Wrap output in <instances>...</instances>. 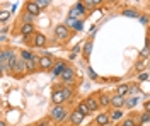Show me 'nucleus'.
I'll return each mask as SVG.
<instances>
[{
    "instance_id": "obj_1",
    "label": "nucleus",
    "mask_w": 150,
    "mask_h": 126,
    "mask_svg": "<svg viewBox=\"0 0 150 126\" xmlns=\"http://www.w3.org/2000/svg\"><path fill=\"white\" fill-rule=\"evenodd\" d=\"M51 118L55 119L56 123H62V121H65L67 118V109L62 104H55V107L51 109Z\"/></svg>"
},
{
    "instance_id": "obj_2",
    "label": "nucleus",
    "mask_w": 150,
    "mask_h": 126,
    "mask_svg": "<svg viewBox=\"0 0 150 126\" xmlns=\"http://www.w3.org/2000/svg\"><path fill=\"white\" fill-rule=\"evenodd\" d=\"M85 10H87V7H85L82 2H77L74 7L70 9V12H68V17H74V19H79L82 14H85Z\"/></svg>"
},
{
    "instance_id": "obj_3",
    "label": "nucleus",
    "mask_w": 150,
    "mask_h": 126,
    "mask_svg": "<svg viewBox=\"0 0 150 126\" xmlns=\"http://www.w3.org/2000/svg\"><path fill=\"white\" fill-rule=\"evenodd\" d=\"M55 36L58 39H67L70 36V29H68V26L67 24H60V26H56L55 27Z\"/></svg>"
},
{
    "instance_id": "obj_4",
    "label": "nucleus",
    "mask_w": 150,
    "mask_h": 126,
    "mask_svg": "<svg viewBox=\"0 0 150 126\" xmlns=\"http://www.w3.org/2000/svg\"><path fill=\"white\" fill-rule=\"evenodd\" d=\"M60 77L63 78V82H67V84H72L75 80V72H74V68L72 67H67L63 72H62V75Z\"/></svg>"
},
{
    "instance_id": "obj_5",
    "label": "nucleus",
    "mask_w": 150,
    "mask_h": 126,
    "mask_svg": "<svg viewBox=\"0 0 150 126\" xmlns=\"http://www.w3.org/2000/svg\"><path fill=\"white\" fill-rule=\"evenodd\" d=\"M41 7L36 4V0H31V2H26V12L29 14H33V15H39V12H41Z\"/></svg>"
},
{
    "instance_id": "obj_6",
    "label": "nucleus",
    "mask_w": 150,
    "mask_h": 126,
    "mask_svg": "<svg viewBox=\"0 0 150 126\" xmlns=\"http://www.w3.org/2000/svg\"><path fill=\"white\" fill-rule=\"evenodd\" d=\"M51 101H53V104H63V102L67 101V99H65V94H63V90H62V89H56V90H53Z\"/></svg>"
},
{
    "instance_id": "obj_7",
    "label": "nucleus",
    "mask_w": 150,
    "mask_h": 126,
    "mask_svg": "<svg viewBox=\"0 0 150 126\" xmlns=\"http://www.w3.org/2000/svg\"><path fill=\"white\" fill-rule=\"evenodd\" d=\"M53 67V60L50 55H43V56H39V68H43V70H48V68Z\"/></svg>"
},
{
    "instance_id": "obj_8",
    "label": "nucleus",
    "mask_w": 150,
    "mask_h": 126,
    "mask_svg": "<svg viewBox=\"0 0 150 126\" xmlns=\"http://www.w3.org/2000/svg\"><path fill=\"white\" fill-rule=\"evenodd\" d=\"M84 118L85 116L80 113V111H79V109H75L74 113L70 114V123H72V125H75V126H79L82 121H84Z\"/></svg>"
},
{
    "instance_id": "obj_9",
    "label": "nucleus",
    "mask_w": 150,
    "mask_h": 126,
    "mask_svg": "<svg viewBox=\"0 0 150 126\" xmlns=\"http://www.w3.org/2000/svg\"><path fill=\"white\" fill-rule=\"evenodd\" d=\"M26 61V70H29V72H33V70H36V67H39V56H33L31 60H24Z\"/></svg>"
},
{
    "instance_id": "obj_10",
    "label": "nucleus",
    "mask_w": 150,
    "mask_h": 126,
    "mask_svg": "<svg viewBox=\"0 0 150 126\" xmlns=\"http://www.w3.org/2000/svg\"><path fill=\"white\" fill-rule=\"evenodd\" d=\"M33 44L38 46V48L45 46V44H46V36L41 34V32H36V34H34V39H33Z\"/></svg>"
},
{
    "instance_id": "obj_11",
    "label": "nucleus",
    "mask_w": 150,
    "mask_h": 126,
    "mask_svg": "<svg viewBox=\"0 0 150 126\" xmlns=\"http://www.w3.org/2000/svg\"><path fill=\"white\" fill-rule=\"evenodd\" d=\"M14 55H16V53H14L12 49H9V48L2 49V55H0V63H7V61H9Z\"/></svg>"
},
{
    "instance_id": "obj_12",
    "label": "nucleus",
    "mask_w": 150,
    "mask_h": 126,
    "mask_svg": "<svg viewBox=\"0 0 150 126\" xmlns=\"http://www.w3.org/2000/svg\"><path fill=\"white\" fill-rule=\"evenodd\" d=\"M123 104H125V96H121V94H116V96H112V101H111V106H112V107L120 109Z\"/></svg>"
},
{
    "instance_id": "obj_13",
    "label": "nucleus",
    "mask_w": 150,
    "mask_h": 126,
    "mask_svg": "<svg viewBox=\"0 0 150 126\" xmlns=\"http://www.w3.org/2000/svg\"><path fill=\"white\" fill-rule=\"evenodd\" d=\"M67 68V63L65 61H56L55 65H53V75H62V72H63V70H65Z\"/></svg>"
},
{
    "instance_id": "obj_14",
    "label": "nucleus",
    "mask_w": 150,
    "mask_h": 126,
    "mask_svg": "<svg viewBox=\"0 0 150 126\" xmlns=\"http://www.w3.org/2000/svg\"><path fill=\"white\" fill-rule=\"evenodd\" d=\"M109 119H111V116L108 114V113H103V114H99V116L96 118V123L99 126H106L108 123H109Z\"/></svg>"
},
{
    "instance_id": "obj_15",
    "label": "nucleus",
    "mask_w": 150,
    "mask_h": 126,
    "mask_svg": "<svg viewBox=\"0 0 150 126\" xmlns=\"http://www.w3.org/2000/svg\"><path fill=\"white\" fill-rule=\"evenodd\" d=\"M85 102H87V106H89L91 111H96V109H99V106H101V104H99V99H94L92 96L87 97V99H85Z\"/></svg>"
},
{
    "instance_id": "obj_16",
    "label": "nucleus",
    "mask_w": 150,
    "mask_h": 126,
    "mask_svg": "<svg viewBox=\"0 0 150 126\" xmlns=\"http://www.w3.org/2000/svg\"><path fill=\"white\" fill-rule=\"evenodd\" d=\"M111 101H112V96H109V94H101L99 96V104L103 107L111 106Z\"/></svg>"
},
{
    "instance_id": "obj_17",
    "label": "nucleus",
    "mask_w": 150,
    "mask_h": 126,
    "mask_svg": "<svg viewBox=\"0 0 150 126\" xmlns=\"http://www.w3.org/2000/svg\"><path fill=\"white\" fill-rule=\"evenodd\" d=\"M21 32H22L24 36H29V34H33V32H34V26H33L31 22H24V24H22V27H21Z\"/></svg>"
},
{
    "instance_id": "obj_18",
    "label": "nucleus",
    "mask_w": 150,
    "mask_h": 126,
    "mask_svg": "<svg viewBox=\"0 0 150 126\" xmlns=\"http://www.w3.org/2000/svg\"><path fill=\"white\" fill-rule=\"evenodd\" d=\"M92 46H94L92 41H87V43H85V46H84V58H85V60L91 58V53H92Z\"/></svg>"
},
{
    "instance_id": "obj_19",
    "label": "nucleus",
    "mask_w": 150,
    "mask_h": 126,
    "mask_svg": "<svg viewBox=\"0 0 150 126\" xmlns=\"http://www.w3.org/2000/svg\"><path fill=\"white\" fill-rule=\"evenodd\" d=\"M77 109H79V111H80V113H82L84 116H89V114L92 113V111L89 109V106H87V102H85V101H84V102H80V104L77 106Z\"/></svg>"
},
{
    "instance_id": "obj_20",
    "label": "nucleus",
    "mask_w": 150,
    "mask_h": 126,
    "mask_svg": "<svg viewBox=\"0 0 150 126\" xmlns=\"http://www.w3.org/2000/svg\"><path fill=\"white\" fill-rule=\"evenodd\" d=\"M130 92V87H128V84H121L120 87H118V94H121V96H126Z\"/></svg>"
},
{
    "instance_id": "obj_21",
    "label": "nucleus",
    "mask_w": 150,
    "mask_h": 126,
    "mask_svg": "<svg viewBox=\"0 0 150 126\" xmlns=\"http://www.w3.org/2000/svg\"><path fill=\"white\" fill-rule=\"evenodd\" d=\"M123 15H126V17H138L140 14L133 9H126V10H123Z\"/></svg>"
},
{
    "instance_id": "obj_22",
    "label": "nucleus",
    "mask_w": 150,
    "mask_h": 126,
    "mask_svg": "<svg viewBox=\"0 0 150 126\" xmlns=\"http://www.w3.org/2000/svg\"><path fill=\"white\" fill-rule=\"evenodd\" d=\"M16 70H17V72H24V70H26V61H24L22 58H19V60H17V65H16Z\"/></svg>"
},
{
    "instance_id": "obj_23",
    "label": "nucleus",
    "mask_w": 150,
    "mask_h": 126,
    "mask_svg": "<svg viewBox=\"0 0 150 126\" xmlns=\"http://www.w3.org/2000/svg\"><path fill=\"white\" fill-rule=\"evenodd\" d=\"M34 17H36V15H33V14H29V12H24V15H22V22H31V24H33Z\"/></svg>"
},
{
    "instance_id": "obj_24",
    "label": "nucleus",
    "mask_w": 150,
    "mask_h": 126,
    "mask_svg": "<svg viewBox=\"0 0 150 126\" xmlns=\"http://www.w3.org/2000/svg\"><path fill=\"white\" fill-rule=\"evenodd\" d=\"M33 56H34V55H33L31 51H26V49H22V51H21V58H22V60H31Z\"/></svg>"
},
{
    "instance_id": "obj_25",
    "label": "nucleus",
    "mask_w": 150,
    "mask_h": 126,
    "mask_svg": "<svg viewBox=\"0 0 150 126\" xmlns=\"http://www.w3.org/2000/svg\"><path fill=\"white\" fill-rule=\"evenodd\" d=\"M140 123H150V113H149V111H145V113L142 114Z\"/></svg>"
},
{
    "instance_id": "obj_26",
    "label": "nucleus",
    "mask_w": 150,
    "mask_h": 126,
    "mask_svg": "<svg viewBox=\"0 0 150 126\" xmlns=\"http://www.w3.org/2000/svg\"><path fill=\"white\" fill-rule=\"evenodd\" d=\"M80 2L84 4L87 9H94V7H96V2H94V0H80Z\"/></svg>"
},
{
    "instance_id": "obj_27",
    "label": "nucleus",
    "mask_w": 150,
    "mask_h": 126,
    "mask_svg": "<svg viewBox=\"0 0 150 126\" xmlns=\"http://www.w3.org/2000/svg\"><path fill=\"white\" fill-rule=\"evenodd\" d=\"M62 90H63V94H65V99H70V97L74 96V90H72L70 87H63Z\"/></svg>"
},
{
    "instance_id": "obj_28",
    "label": "nucleus",
    "mask_w": 150,
    "mask_h": 126,
    "mask_svg": "<svg viewBox=\"0 0 150 126\" xmlns=\"http://www.w3.org/2000/svg\"><path fill=\"white\" fill-rule=\"evenodd\" d=\"M50 2H51V0H36V4L41 7V9H46L48 5H50Z\"/></svg>"
},
{
    "instance_id": "obj_29",
    "label": "nucleus",
    "mask_w": 150,
    "mask_h": 126,
    "mask_svg": "<svg viewBox=\"0 0 150 126\" xmlns=\"http://www.w3.org/2000/svg\"><path fill=\"white\" fill-rule=\"evenodd\" d=\"M74 29L75 31H82V29H84V22H82V20H77V22H75V26H74Z\"/></svg>"
},
{
    "instance_id": "obj_30",
    "label": "nucleus",
    "mask_w": 150,
    "mask_h": 126,
    "mask_svg": "<svg viewBox=\"0 0 150 126\" xmlns=\"http://www.w3.org/2000/svg\"><path fill=\"white\" fill-rule=\"evenodd\" d=\"M121 126H135V121H133L131 118H128V119H125L121 123Z\"/></svg>"
},
{
    "instance_id": "obj_31",
    "label": "nucleus",
    "mask_w": 150,
    "mask_h": 126,
    "mask_svg": "<svg viewBox=\"0 0 150 126\" xmlns=\"http://www.w3.org/2000/svg\"><path fill=\"white\" fill-rule=\"evenodd\" d=\"M9 15H10V12L4 10V12H2V15H0V20H2V22H5V20L9 19Z\"/></svg>"
},
{
    "instance_id": "obj_32",
    "label": "nucleus",
    "mask_w": 150,
    "mask_h": 126,
    "mask_svg": "<svg viewBox=\"0 0 150 126\" xmlns=\"http://www.w3.org/2000/svg\"><path fill=\"white\" fill-rule=\"evenodd\" d=\"M120 118H121V111H120V109H116V111L111 114V119H120Z\"/></svg>"
},
{
    "instance_id": "obj_33",
    "label": "nucleus",
    "mask_w": 150,
    "mask_h": 126,
    "mask_svg": "<svg viewBox=\"0 0 150 126\" xmlns=\"http://www.w3.org/2000/svg\"><path fill=\"white\" fill-rule=\"evenodd\" d=\"M75 22H77V19H74V17H67V26H68V27H70V26H75Z\"/></svg>"
},
{
    "instance_id": "obj_34",
    "label": "nucleus",
    "mask_w": 150,
    "mask_h": 126,
    "mask_svg": "<svg viewBox=\"0 0 150 126\" xmlns=\"http://www.w3.org/2000/svg\"><path fill=\"white\" fill-rule=\"evenodd\" d=\"M137 102H138V97H133V99H130V101L126 102V106H128V107H131V106H135Z\"/></svg>"
},
{
    "instance_id": "obj_35",
    "label": "nucleus",
    "mask_w": 150,
    "mask_h": 126,
    "mask_svg": "<svg viewBox=\"0 0 150 126\" xmlns=\"http://www.w3.org/2000/svg\"><path fill=\"white\" fill-rule=\"evenodd\" d=\"M140 20H142V24H147L149 22V15H140Z\"/></svg>"
},
{
    "instance_id": "obj_36",
    "label": "nucleus",
    "mask_w": 150,
    "mask_h": 126,
    "mask_svg": "<svg viewBox=\"0 0 150 126\" xmlns=\"http://www.w3.org/2000/svg\"><path fill=\"white\" fill-rule=\"evenodd\" d=\"M89 75H91V78H94V80L97 78V73H96V72H92L91 68H89Z\"/></svg>"
},
{
    "instance_id": "obj_37",
    "label": "nucleus",
    "mask_w": 150,
    "mask_h": 126,
    "mask_svg": "<svg viewBox=\"0 0 150 126\" xmlns=\"http://www.w3.org/2000/svg\"><path fill=\"white\" fill-rule=\"evenodd\" d=\"M138 78H140V80H147V78H149V73H142Z\"/></svg>"
},
{
    "instance_id": "obj_38",
    "label": "nucleus",
    "mask_w": 150,
    "mask_h": 126,
    "mask_svg": "<svg viewBox=\"0 0 150 126\" xmlns=\"http://www.w3.org/2000/svg\"><path fill=\"white\" fill-rule=\"evenodd\" d=\"M38 126H50V121H41V123H38Z\"/></svg>"
},
{
    "instance_id": "obj_39",
    "label": "nucleus",
    "mask_w": 150,
    "mask_h": 126,
    "mask_svg": "<svg viewBox=\"0 0 150 126\" xmlns=\"http://www.w3.org/2000/svg\"><path fill=\"white\" fill-rule=\"evenodd\" d=\"M145 111H149V113H150V101L145 104Z\"/></svg>"
},
{
    "instance_id": "obj_40",
    "label": "nucleus",
    "mask_w": 150,
    "mask_h": 126,
    "mask_svg": "<svg viewBox=\"0 0 150 126\" xmlns=\"http://www.w3.org/2000/svg\"><path fill=\"white\" fill-rule=\"evenodd\" d=\"M94 2H96V5H101V4H103L104 0H94Z\"/></svg>"
},
{
    "instance_id": "obj_41",
    "label": "nucleus",
    "mask_w": 150,
    "mask_h": 126,
    "mask_svg": "<svg viewBox=\"0 0 150 126\" xmlns=\"http://www.w3.org/2000/svg\"><path fill=\"white\" fill-rule=\"evenodd\" d=\"M0 126H7V123L5 121H0Z\"/></svg>"
},
{
    "instance_id": "obj_42",
    "label": "nucleus",
    "mask_w": 150,
    "mask_h": 126,
    "mask_svg": "<svg viewBox=\"0 0 150 126\" xmlns=\"http://www.w3.org/2000/svg\"><path fill=\"white\" fill-rule=\"evenodd\" d=\"M108 2H118V0H108Z\"/></svg>"
},
{
    "instance_id": "obj_43",
    "label": "nucleus",
    "mask_w": 150,
    "mask_h": 126,
    "mask_svg": "<svg viewBox=\"0 0 150 126\" xmlns=\"http://www.w3.org/2000/svg\"><path fill=\"white\" fill-rule=\"evenodd\" d=\"M72 126H75V125H72Z\"/></svg>"
}]
</instances>
